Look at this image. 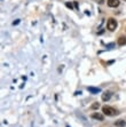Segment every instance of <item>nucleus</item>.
Wrapping results in <instances>:
<instances>
[{"label": "nucleus", "instance_id": "f8f14e48", "mask_svg": "<svg viewBox=\"0 0 126 127\" xmlns=\"http://www.w3.org/2000/svg\"><path fill=\"white\" fill-rule=\"evenodd\" d=\"M18 23H20V20H17V21H15V22H14V25H17V24H18Z\"/></svg>", "mask_w": 126, "mask_h": 127}, {"label": "nucleus", "instance_id": "1a4fd4ad", "mask_svg": "<svg viewBox=\"0 0 126 127\" xmlns=\"http://www.w3.org/2000/svg\"><path fill=\"white\" fill-rule=\"evenodd\" d=\"M99 108H100V103H97V102L92 104V109H94V110H95V109H99Z\"/></svg>", "mask_w": 126, "mask_h": 127}, {"label": "nucleus", "instance_id": "7ed1b4c3", "mask_svg": "<svg viewBox=\"0 0 126 127\" xmlns=\"http://www.w3.org/2000/svg\"><path fill=\"white\" fill-rule=\"evenodd\" d=\"M107 3H108V6H109V7H112V8H115V7L119 6L120 1H119V0H108V1H107Z\"/></svg>", "mask_w": 126, "mask_h": 127}, {"label": "nucleus", "instance_id": "ddd939ff", "mask_svg": "<svg viewBox=\"0 0 126 127\" xmlns=\"http://www.w3.org/2000/svg\"><path fill=\"white\" fill-rule=\"evenodd\" d=\"M73 5H75V6L78 8V3H77V1H73Z\"/></svg>", "mask_w": 126, "mask_h": 127}, {"label": "nucleus", "instance_id": "0eeeda50", "mask_svg": "<svg viewBox=\"0 0 126 127\" xmlns=\"http://www.w3.org/2000/svg\"><path fill=\"white\" fill-rule=\"evenodd\" d=\"M115 126L116 127H125L126 126V121L125 120H117L116 123H115Z\"/></svg>", "mask_w": 126, "mask_h": 127}, {"label": "nucleus", "instance_id": "20e7f679", "mask_svg": "<svg viewBox=\"0 0 126 127\" xmlns=\"http://www.w3.org/2000/svg\"><path fill=\"white\" fill-rule=\"evenodd\" d=\"M91 117L93 118V119H97V120H100V121H102L103 119H104L103 114L102 113H99V112H94V113H92V114H91Z\"/></svg>", "mask_w": 126, "mask_h": 127}, {"label": "nucleus", "instance_id": "f257e3e1", "mask_svg": "<svg viewBox=\"0 0 126 127\" xmlns=\"http://www.w3.org/2000/svg\"><path fill=\"white\" fill-rule=\"evenodd\" d=\"M102 112H103V114H106V116H115V114L119 113L117 110H115L113 108L109 107V105H104V107H102Z\"/></svg>", "mask_w": 126, "mask_h": 127}, {"label": "nucleus", "instance_id": "423d86ee", "mask_svg": "<svg viewBox=\"0 0 126 127\" xmlns=\"http://www.w3.org/2000/svg\"><path fill=\"white\" fill-rule=\"evenodd\" d=\"M87 90L88 92H91V93H93V94H97L101 92V89L100 88H95V87H87Z\"/></svg>", "mask_w": 126, "mask_h": 127}, {"label": "nucleus", "instance_id": "9d476101", "mask_svg": "<svg viewBox=\"0 0 126 127\" xmlns=\"http://www.w3.org/2000/svg\"><path fill=\"white\" fill-rule=\"evenodd\" d=\"M103 1H104V0H96V2H97V3H100V5H102V3H103Z\"/></svg>", "mask_w": 126, "mask_h": 127}, {"label": "nucleus", "instance_id": "f03ea898", "mask_svg": "<svg viewBox=\"0 0 126 127\" xmlns=\"http://www.w3.org/2000/svg\"><path fill=\"white\" fill-rule=\"evenodd\" d=\"M117 28V21L115 20V18H109L108 20V23H107V29L109 31H115Z\"/></svg>", "mask_w": 126, "mask_h": 127}, {"label": "nucleus", "instance_id": "39448f33", "mask_svg": "<svg viewBox=\"0 0 126 127\" xmlns=\"http://www.w3.org/2000/svg\"><path fill=\"white\" fill-rule=\"evenodd\" d=\"M111 95H112L111 92H106V93H103L102 94V100L103 101H109L110 97H111Z\"/></svg>", "mask_w": 126, "mask_h": 127}, {"label": "nucleus", "instance_id": "6e6552de", "mask_svg": "<svg viewBox=\"0 0 126 127\" xmlns=\"http://www.w3.org/2000/svg\"><path fill=\"white\" fill-rule=\"evenodd\" d=\"M118 45H119V46H124V45H126V38L125 37H119L118 38Z\"/></svg>", "mask_w": 126, "mask_h": 127}, {"label": "nucleus", "instance_id": "9b49d317", "mask_svg": "<svg viewBox=\"0 0 126 127\" xmlns=\"http://www.w3.org/2000/svg\"><path fill=\"white\" fill-rule=\"evenodd\" d=\"M66 7H69V8H71V9H72V5H71V3H69V2H66Z\"/></svg>", "mask_w": 126, "mask_h": 127}]
</instances>
